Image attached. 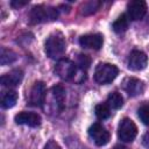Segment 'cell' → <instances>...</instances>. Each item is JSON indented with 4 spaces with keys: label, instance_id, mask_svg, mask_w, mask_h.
Returning <instances> with one entry per match:
<instances>
[{
    "label": "cell",
    "instance_id": "6da1fadb",
    "mask_svg": "<svg viewBox=\"0 0 149 149\" xmlns=\"http://www.w3.org/2000/svg\"><path fill=\"white\" fill-rule=\"evenodd\" d=\"M56 74L66 81H73L76 84H80L86 79V73L83 69H80L76 63L70 59H59L55 66Z\"/></svg>",
    "mask_w": 149,
    "mask_h": 149
},
{
    "label": "cell",
    "instance_id": "7a4b0ae2",
    "mask_svg": "<svg viewBox=\"0 0 149 149\" xmlns=\"http://www.w3.org/2000/svg\"><path fill=\"white\" fill-rule=\"evenodd\" d=\"M66 43L64 40V36L62 33L56 31L49 35L44 43V51L49 58L52 59H59L65 52Z\"/></svg>",
    "mask_w": 149,
    "mask_h": 149
},
{
    "label": "cell",
    "instance_id": "3957f363",
    "mask_svg": "<svg viewBox=\"0 0 149 149\" xmlns=\"http://www.w3.org/2000/svg\"><path fill=\"white\" fill-rule=\"evenodd\" d=\"M58 16V9L50 6H35L29 13V20L31 23H41L47 21H54Z\"/></svg>",
    "mask_w": 149,
    "mask_h": 149
},
{
    "label": "cell",
    "instance_id": "277c9868",
    "mask_svg": "<svg viewBox=\"0 0 149 149\" xmlns=\"http://www.w3.org/2000/svg\"><path fill=\"white\" fill-rule=\"evenodd\" d=\"M119 74V69L111 63H99L94 70V80L98 84L112 83Z\"/></svg>",
    "mask_w": 149,
    "mask_h": 149
},
{
    "label": "cell",
    "instance_id": "5b68a950",
    "mask_svg": "<svg viewBox=\"0 0 149 149\" xmlns=\"http://www.w3.org/2000/svg\"><path fill=\"white\" fill-rule=\"evenodd\" d=\"M137 135V127L129 118H123L118 128V137L122 142H132Z\"/></svg>",
    "mask_w": 149,
    "mask_h": 149
},
{
    "label": "cell",
    "instance_id": "8992f818",
    "mask_svg": "<svg viewBox=\"0 0 149 149\" xmlns=\"http://www.w3.org/2000/svg\"><path fill=\"white\" fill-rule=\"evenodd\" d=\"M45 97H47V88H45L44 83L43 81H36L29 91L28 104L30 106L40 107L43 105Z\"/></svg>",
    "mask_w": 149,
    "mask_h": 149
},
{
    "label": "cell",
    "instance_id": "52a82bcc",
    "mask_svg": "<svg viewBox=\"0 0 149 149\" xmlns=\"http://www.w3.org/2000/svg\"><path fill=\"white\" fill-rule=\"evenodd\" d=\"M88 135L93 140V142L97 146H99V147L107 144L109 142V139H111L109 132L101 123H99V122L93 123L88 128Z\"/></svg>",
    "mask_w": 149,
    "mask_h": 149
},
{
    "label": "cell",
    "instance_id": "ba28073f",
    "mask_svg": "<svg viewBox=\"0 0 149 149\" xmlns=\"http://www.w3.org/2000/svg\"><path fill=\"white\" fill-rule=\"evenodd\" d=\"M147 13V3L142 0H134L127 5V16L129 20H141Z\"/></svg>",
    "mask_w": 149,
    "mask_h": 149
},
{
    "label": "cell",
    "instance_id": "9c48e42d",
    "mask_svg": "<svg viewBox=\"0 0 149 149\" xmlns=\"http://www.w3.org/2000/svg\"><path fill=\"white\" fill-rule=\"evenodd\" d=\"M148 57L141 50H133L128 58V68L133 71H141L147 66Z\"/></svg>",
    "mask_w": 149,
    "mask_h": 149
},
{
    "label": "cell",
    "instance_id": "30bf717a",
    "mask_svg": "<svg viewBox=\"0 0 149 149\" xmlns=\"http://www.w3.org/2000/svg\"><path fill=\"white\" fill-rule=\"evenodd\" d=\"M15 122L17 125H26V126H29V127H38L41 125V116L37 114V113H34V112H20L15 115L14 118Z\"/></svg>",
    "mask_w": 149,
    "mask_h": 149
},
{
    "label": "cell",
    "instance_id": "8fae6325",
    "mask_svg": "<svg viewBox=\"0 0 149 149\" xmlns=\"http://www.w3.org/2000/svg\"><path fill=\"white\" fill-rule=\"evenodd\" d=\"M104 38L100 34H87L83 35L79 38V44L83 48L86 49H93V50H99L102 47Z\"/></svg>",
    "mask_w": 149,
    "mask_h": 149
},
{
    "label": "cell",
    "instance_id": "7c38bea8",
    "mask_svg": "<svg viewBox=\"0 0 149 149\" xmlns=\"http://www.w3.org/2000/svg\"><path fill=\"white\" fill-rule=\"evenodd\" d=\"M23 78V72L21 69H13L9 72L5 73L1 77V84L6 87H15L17 85H20V83L22 81Z\"/></svg>",
    "mask_w": 149,
    "mask_h": 149
},
{
    "label": "cell",
    "instance_id": "4fadbf2b",
    "mask_svg": "<svg viewBox=\"0 0 149 149\" xmlns=\"http://www.w3.org/2000/svg\"><path fill=\"white\" fill-rule=\"evenodd\" d=\"M123 88L128 93V95L136 97V95H140V94L143 93V91H144V84H143L142 80H140L137 78H134V77H130V78H127L125 80Z\"/></svg>",
    "mask_w": 149,
    "mask_h": 149
},
{
    "label": "cell",
    "instance_id": "5bb4252c",
    "mask_svg": "<svg viewBox=\"0 0 149 149\" xmlns=\"http://www.w3.org/2000/svg\"><path fill=\"white\" fill-rule=\"evenodd\" d=\"M51 94H52V100L55 104V107L58 109H62L64 106V100H65V90L61 85L52 86L51 88Z\"/></svg>",
    "mask_w": 149,
    "mask_h": 149
},
{
    "label": "cell",
    "instance_id": "9a60e30c",
    "mask_svg": "<svg viewBox=\"0 0 149 149\" xmlns=\"http://www.w3.org/2000/svg\"><path fill=\"white\" fill-rule=\"evenodd\" d=\"M17 101V93L14 90H8L3 92L1 97V106L2 108H12Z\"/></svg>",
    "mask_w": 149,
    "mask_h": 149
},
{
    "label": "cell",
    "instance_id": "2e32d148",
    "mask_svg": "<svg viewBox=\"0 0 149 149\" xmlns=\"http://www.w3.org/2000/svg\"><path fill=\"white\" fill-rule=\"evenodd\" d=\"M128 26H129V17L127 16V14H121L114 22H113V30L118 34H121V33H125L127 29H128Z\"/></svg>",
    "mask_w": 149,
    "mask_h": 149
},
{
    "label": "cell",
    "instance_id": "e0dca14e",
    "mask_svg": "<svg viewBox=\"0 0 149 149\" xmlns=\"http://www.w3.org/2000/svg\"><path fill=\"white\" fill-rule=\"evenodd\" d=\"M107 105L109 106V108H113V109L121 108L123 105V98H122L121 93H119V92L109 93L107 97Z\"/></svg>",
    "mask_w": 149,
    "mask_h": 149
},
{
    "label": "cell",
    "instance_id": "ac0fdd59",
    "mask_svg": "<svg viewBox=\"0 0 149 149\" xmlns=\"http://www.w3.org/2000/svg\"><path fill=\"white\" fill-rule=\"evenodd\" d=\"M16 58H17V56L13 50L1 48V51H0V63H1V65L10 64L14 61H16Z\"/></svg>",
    "mask_w": 149,
    "mask_h": 149
},
{
    "label": "cell",
    "instance_id": "d6986e66",
    "mask_svg": "<svg viewBox=\"0 0 149 149\" xmlns=\"http://www.w3.org/2000/svg\"><path fill=\"white\" fill-rule=\"evenodd\" d=\"M94 112H95L97 118L100 119V120H105V119H108L111 116V108L107 104L97 105L95 108H94Z\"/></svg>",
    "mask_w": 149,
    "mask_h": 149
},
{
    "label": "cell",
    "instance_id": "ffe728a7",
    "mask_svg": "<svg viewBox=\"0 0 149 149\" xmlns=\"http://www.w3.org/2000/svg\"><path fill=\"white\" fill-rule=\"evenodd\" d=\"M137 114H139V118L141 119V121L149 126V105L146 104V105H142L139 109H137Z\"/></svg>",
    "mask_w": 149,
    "mask_h": 149
},
{
    "label": "cell",
    "instance_id": "44dd1931",
    "mask_svg": "<svg viewBox=\"0 0 149 149\" xmlns=\"http://www.w3.org/2000/svg\"><path fill=\"white\" fill-rule=\"evenodd\" d=\"M91 64V58L85 55V54H79L78 57H77V65L80 68V69H87Z\"/></svg>",
    "mask_w": 149,
    "mask_h": 149
},
{
    "label": "cell",
    "instance_id": "7402d4cb",
    "mask_svg": "<svg viewBox=\"0 0 149 149\" xmlns=\"http://www.w3.org/2000/svg\"><path fill=\"white\" fill-rule=\"evenodd\" d=\"M99 6H100V2H99V1H90V2H87L86 5H84V7H83V13H84V14H91V13L95 12Z\"/></svg>",
    "mask_w": 149,
    "mask_h": 149
},
{
    "label": "cell",
    "instance_id": "603a6c76",
    "mask_svg": "<svg viewBox=\"0 0 149 149\" xmlns=\"http://www.w3.org/2000/svg\"><path fill=\"white\" fill-rule=\"evenodd\" d=\"M44 149H62V147L54 140H50L47 142V144L44 146Z\"/></svg>",
    "mask_w": 149,
    "mask_h": 149
},
{
    "label": "cell",
    "instance_id": "cb8c5ba5",
    "mask_svg": "<svg viewBox=\"0 0 149 149\" xmlns=\"http://www.w3.org/2000/svg\"><path fill=\"white\" fill-rule=\"evenodd\" d=\"M28 2H29L28 0H24V1H20V0H13V1L10 2V5H12V7H14V8H20V7L26 6Z\"/></svg>",
    "mask_w": 149,
    "mask_h": 149
},
{
    "label": "cell",
    "instance_id": "d4e9b609",
    "mask_svg": "<svg viewBox=\"0 0 149 149\" xmlns=\"http://www.w3.org/2000/svg\"><path fill=\"white\" fill-rule=\"evenodd\" d=\"M142 144H143L147 149H149V132H147V133L143 135V137H142Z\"/></svg>",
    "mask_w": 149,
    "mask_h": 149
},
{
    "label": "cell",
    "instance_id": "484cf974",
    "mask_svg": "<svg viewBox=\"0 0 149 149\" xmlns=\"http://www.w3.org/2000/svg\"><path fill=\"white\" fill-rule=\"evenodd\" d=\"M114 149H128V148L125 147V146H122V144H116V146L114 147Z\"/></svg>",
    "mask_w": 149,
    "mask_h": 149
}]
</instances>
